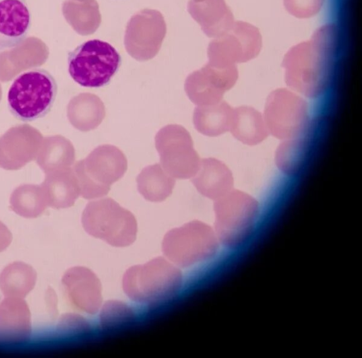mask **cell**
Masks as SVG:
<instances>
[{"mask_svg":"<svg viewBox=\"0 0 362 358\" xmlns=\"http://www.w3.org/2000/svg\"><path fill=\"white\" fill-rule=\"evenodd\" d=\"M336 32L325 25L312 38L291 48L284 56L285 81L292 90L308 97H317L325 90L336 47Z\"/></svg>","mask_w":362,"mask_h":358,"instance_id":"cell-1","label":"cell"},{"mask_svg":"<svg viewBox=\"0 0 362 358\" xmlns=\"http://www.w3.org/2000/svg\"><path fill=\"white\" fill-rule=\"evenodd\" d=\"M182 282L179 268L165 258L158 256L129 268L123 275L122 289L134 302L153 304L173 297Z\"/></svg>","mask_w":362,"mask_h":358,"instance_id":"cell-2","label":"cell"},{"mask_svg":"<svg viewBox=\"0 0 362 358\" xmlns=\"http://www.w3.org/2000/svg\"><path fill=\"white\" fill-rule=\"evenodd\" d=\"M214 230L221 245L235 249L250 236L259 212L258 201L250 194L230 190L214 200Z\"/></svg>","mask_w":362,"mask_h":358,"instance_id":"cell-3","label":"cell"},{"mask_svg":"<svg viewBox=\"0 0 362 358\" xmlns=\"http://www.w3.org/2000/svg\"><path fill=\"white\" fill-rule=\"evenodd\" d=\"M220 246L214 229L197 220L170 229L162 241L164 256L175 265L182 268L211 259Z\"/></svg>","mask_w":362,"mask_h":358,"instance_id":"cell-4","label":"cell"},{"mask_svg":"<svg viewBox=\"0 0 362 358\" xmlns=\"http://www.w3.org/2000/svg\"><path fill=\"white\" fill-rule=\"evenodd\" d=\"M57 93V84L47 70L33 68L18 76L11 85L8 107L16 119L32 121L51 109Z\"/></svg>","mask_w":362,"mask_h":358,"instance_id":"cell-5","label":"cell"},{"mask_svg":"<svg viewBox=\"0 0 362 358\" xmlns=\"http://www.w3.org/2000/svg\"><path fill=\"white\" fill-rule=\"evenodd\" d=\"M81 223L88 234L116 247L132 244L137 234L134 215L111 198L90 201L82 213Z\"/></svg>","mask_w":362,"mask_h":358,"instance_id":"cell-6","label":"cell"},{"mask_svg":"<svg viewBox=\"0 0 362 358\" xmlns=\"http://www.w3.org/2000/svg\"><path fill=\"white\" fill-rule=\"evenodd\" d=\"M80 196L95 199L106 196L111 185L121 179L127 169L122 151L112 145H102L92 150L73 167Z\"/></svg>","mask_w":362,"mask_h":358,"instance_id":"cell-7","label":"cell"},{"mask_svg":"<svg viewBox=\"0 0 362 358\" xmlns=\"http://www.w3.org/2000/svg\"><path fill=\"white\" fill-rule=\"evenodd\" d=\"M121 56L110 43L94 39L68 53V71L81 86L100 88L107 84L118 71Z\"/></svg>","mask_w":362,"mask_h":358,"instance_id":"cell-8","label":"cell"},{"mask_svg":"<svg viewBox=\"0 0 362 358\" xmlns=\"http://www.w3.org/2000/svg\"><path fill=\"white\" fill-rule=\"evenodd\" d=\"M155 146L161 167L173 178L187 179L197 172L201 159L190 133L182 126L168 124L160 129L155 137Z\"/></svg>","mask_w":362,"mask_h":358,"instance_id":"cell-9","label":"cell"},{"mask_svg":"<svg viewBox=\"0 0 362 358\" xmlns=\"http://www.w3.org/2000/svg\"><path fill=\"white\" fill-rule=\"evenodd\" d=\"M263 117L273 136L281 140L296 138L308 122V104L290 90L276 89L267 97Z\"/></svg>","mask_w":362,"mask_h":358,"instance_id":"cell-10","label":"cell"},{"mask_svg":"<svg viewBox=\"0 0 362 358\" xmlns=\"http://www.w3.org/2000/svg\"><path fill=\"white\" fill-rule=\"evenodd\" d=\"M261 47L262 37L256 27L243 21L234 22L213 45L211 63L235 65L246 62L259 54Z\"/></svg>","mask_w":362,"mask_h":358,"instance_id":"cell-11","label":"cell"},{"mask_svg":"<svg viewBox=\"0 0 362 358\" xmlns=\"http://www.w3.org/2000/svg\"><path fill=\"white\" fill-rule=\"evenodd\" d=\"M238 72L235 65L210 64L186 80L185 90L197 106L214 105L222 100L226 91L236 83Z\"/></svg>","mask_w":362,"mask_h":358,"instance_id":"cell-12","label":"cell"},{"mask_svg":"<svg viewBox=\"0 0 362 358\" xmlns=\"http://www.w3.org/2000/svg\"><path fill=\"white\" fill-rule=\"evenodd\" d=\"M40 132L28 124L9 129L0 137V167L15 170L37 157L42 143Z\"/></svg>","mask_w":362,"mask_h":358,"instance_id":"cell-13","label":"cell"},{"mask_svg":"<svg viewBox=\"0 0 362 358\" xmlns=\"http://www.w3.org/2000/svg\"><path fill=\"white\" fill-rule=\"evenodd\" d=\"M62 285L66 298L76 309L95 314L101 307V283L89 268L83 266L69 268L62 276Z\"/></svg>","mask_w":362,"mask_h":358,"instance_id":"cell-14","label":"cell"},{"mask_svg":"<svg viewBox=\"0 0 362 358\" xmlns=\"http://www.w3.org/2000/svg\"><path fill=\"white\" fill-rule=\"evenodd\" d=\"M30 25L26 0H0V52L20 45Z\"/></svg>","mask_w":362,"mask_h":358,"instance_id":"cell-15","label":"cell"},{"mask_svg":"<svg viewBox=\"0 0 362 358\" xmlns=\"http://www.w3.org/2000/svg\"><path fill=\"white\" fill-rule=\"evenodd\" d=\"M31 332V314L26 302L5 297L0 303V342H23Z\"/></svg>","mask_w":362,"mask_h":358,"instance_id":"cell-16","label":"cell"},{"mask_svg":"<svg viewBox=\"0 0 362 358\" xmlns=\"http://www.w3.org/2000/svg\"><path fill=\"white\" fill-rule=\"evenodd\" d=\"M192 182L199 193L214 201L233 189V177L223 162L208 157L201 160Z\"/></svg>","mask_w":362,"mask_h":358,"instance_id":"cell-17","label":"cell"},{"mask_svg":"<svg viewBox=\"0 0 362 358\" xmlns=\"http://www.w3.org/2000/svg\"><path fill=\"white\" fill-rule=\"evenodd\" d=\"M46 174L41 186L48 206L56 209L72 206L80 196L73 167L57 169Z\"/></svg>","mask_w":362,"mask_h":358,"instance_id":"cell-18","label":"cell"},{"mask_svg":"<svg viewBox=\"0 0 362 358\" xmlns=\"http://www.w3.org/2000/svg\"><path fill=\"white\" fill-rule=\"evenodd\" d=\"M105 117L104 103L96 95L83 93L74 97L67 106V117L81 131L96 129Z\"/></svg>","mask_w":362,"mask_h":358,"instance_id":"cell-19","label":"cell"},{"mask_svg":"<svg viewBox=\"0 0 362 358\" xmlns=\"http://www.w3.org/2000/svg\"><path fill=\"white\" fill-rule=\"evenodd\" d=\"M229 131L237 140L250 145L261 143L269 135L263 115L248 106L233 108Z\"/></svg>","mask_w":362,"mask_h":358,"instance_id":"cell-20","label":"cell"},{"mask_svg":"<svg viewBox=\"0 0 362 358\" xmlns=\"http://www.w3.org/2000/svg\"><path fill=\"white\" fill-rule=\"evenodd\" d=\"M36 160L46 174L70 167L75 161V149L71 142L62 136H47L42 140Z\"/></svg>","mask_w":362,"mask_h":358,"instance_id":"cell-21","label":"cell"},{"mask_svg":"<svg viewBox=\"0 0 362 358\" xmlns=\"http://www.w3.org/2000/svg\"><path fill=\"white\" fill-rule=\"evenodd\" d=\"M233 108L226 102L197 106L193 113V124L197 131L203 135L215 137L230 129Z\"/></svg>","mask_w":362,"mask_h":358,"instance_id":"cell-22","label":"cell"},{"mask_svg":"<svg viewBox=\"0 0 362 358\" xmlns=\"http://www.w3.org/2000/svg\"><path fill=\"white\" fill-rule=\"evenodd\" d=\"M138 191L147 201L161 202L169 197L175 179L156 163L144 167L136 177Z\"/></svg>","mask_w":362,"mask_h":358,"instance_id":"cell-23","label":"cell"},{"mask_svg":"<svg viewBox=\"0 0 362 358\" xmlns=\"http://www.w3.org/2000/svg\"><path fill=\"white\" fill-rule=\"evenodd\" d=\"M37 273L29 264L14 261L0 273V290L5 297L24 298L34 288Z\"/></svg>","mask_w":362,"mask_h":358,"instance_id":"cell-24","label":"cell"},{"mask_svg":"<svg viewBox=\"0 0 362 358\" xmlns=\"http://www.w3.org/2000/svg\"><path fill=\"white\" fill-rule=\"evenodd\" d=\"M11 210L25 218L40 215L48 206L41 185L23 184L14 189L10 197Z\"/></svg>","mask_w":362,"mask_h":358,"instance_id":"cell-25","label":"cell"},{"mask_svg":"<svg viewBox=\"0 0 362 358\" xmlns=\"http://www.w3.org/2000/svg\"><path fill=\"white\" fill-rule=\"evenodd\" d=\"M305 151V143L297 137L284 140L275 153L276 165L286 174H295L304 163Z\"/></svg>","mask_w":362,"mask_h":358,"instance_id":"cell-26","label":"cell"},{"mask_svg":"<svg viewBox=\"0 0 362 358\" xmlns=\"http://www.w3.org/2000/svg\"><path fill=\"white\" fill-rule=\"evenodd\" d=\"M135 318L132 307L119 300H108L101 306L98 316L100 326L105 329L122 326Z\"/></svg>","mask_w":362,"mask_h":358,"instance_id":"cell-27","label":"cell"},{"mask_svg":"<svg viewBox=\"0 0 362 358\" xmlns=\"http://www.w3.org/2000/svg\"><path fill=\"white\" fill-rule=\"evenodd\" d=\"M323 0H284L287 11L298 18H310L319 12Z\"/></svg>","mask_w":362,"mask_h":358,"instance_id":"cell-28","label":"cell"},{"mask_svg":"<svg viewBox=\"0 0 362 358\" xmlns=\"http://www.w3.org/2000/svg\"><path fill=\"white\" fill-rule=\"evenodd\" d=\"M62 333L68 335H81L90 330L89 322L80 315L66 314L64 315L59 323Z\"/></svg>","mask_w":362,"mask_h":358,"instance_id":"cell-29","label":"cell"},{"mask_svg":"<svg viewBox=\"0 0 362 358\" xmlns=\"http://www.w3.org/2000/svg\"><path fill=\"white\" fill-rule=\"evenodd\" d=\"M12 241V234L6 225L0 221V252L6 250Z\"/></svg>","mask_w":362,"mask_h":358,"instance_id":"cell-30","label":"cell"},{"mask_svg":"<svg viewBox=\"0 0 362 358\" xmlns=\"http://www.w3.org/2000/svg\"><path fill=\"white\" fill-rule=\"evenodd\" d=\"M57 296L52 289H48L47 291V301L48 302V307L52 314L57 311Z\"/></svg>","mask_w":362,"mask_h":358,"instance_id":"cell-31","label":"cell"}]
</instances>
